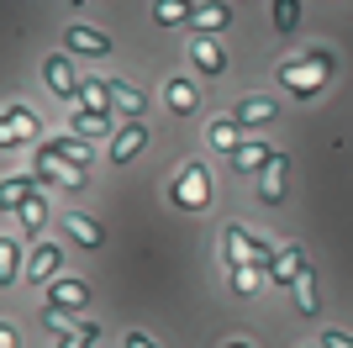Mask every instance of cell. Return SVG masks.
<instances>
[{
    "label": "cell",
    "instance_id": "obj_1",
    "mask_svg": "<svg viewBox=\"0 0 353 348\" xmlns=\"http://www.w3.org/2000/svg\"><path fill=\"white\" fill-rule=\"evenodd\" d=\"M37 180H48V185H69V190H79V185H85V169H79V164H69V159L59 153V143L48 137V143L37 148Z\"/></svg>",
    "mask_w": 353,
    "mask_h": 348
},
{
    "label": "cell",
    "instance_id": "obj_2",
    "mask_svg": "<svg viewBox=\"0 0 353 348\" xmlns=\"http://www.w3.org/2000/svg\"><path fill=\"white\" fill-rule=\"evenodd\" d=\"M327 64H332V58L311 48V58H301V64H285L280 74H285V85H290L295 95H311V90H322V85H327V74H332Z\"/></svg>",
    "mask_w": 353,
    "mask_h": 348
},
{
    "label": "cell",
    "instance_id": "obj_3",
    "mask_svg": "<svg viewBox=\"0 0 353 348\" xmlns=\"http://www.w3.org/2000/svg\"><path fill=\"white\" fill-rule=\"evenodd\" d=\"M206 201H211V174H206V164L179 169V180H174V206H185V211H201Z\"/></svg>",
    "mask_w": 353,
    "mask_h": 348
},
{
    "label": "cell",
    "instance_id": "obj_4",
    "mask_svg": "<svg viewBox=\"0 0 353 348\" xmlns=\"http://www.w3.org/2000/svg\"><path fill=\"white\" fill-rule=\"evenodd\" d=\"M48 306H59V311H85L90 306V285L85 280H69V275L48 280Z\"/></svg>",
    "mask_w": 353,
    "mask_h": 348
},
{
    "label": "cell",
    "instance_id": "obj_5",
    "mask_svg": "<svg viewBox=\"0 0 353 348\" xmlns=\"http://www.w3.org/2000/svg\"><path fill=\"white\" fill-rule=\"evenodd\" d=\"M27 137H37V116H32L27 106H6V111H0V148L27 143Z\"/></svg>",
    "mask_w": 353,
    "mask_h": 348
},
{
    "label": "cell",
    "instance_id": "obj_6",
    "mask_svg": "<svg viewBox=\"0 0 353 348\" xmlns=\"http://www.w3.org/2000/svg\"><path fill=\"white\" fill-rule=\"evenodd\" d=\"M221 27H232V6H227V0H206V6L190 11V32L195 37H216Z\"/></svg>",
    "mask_w": 353,
    "mask_h": 348
},
{
    "label": "cell",
    "instance_id": "obj_7",
    "mask_svg": "<svg viewBox=\"0 0 353 348\" xmlns=\"http://www.w3.org/2000/svg\"><path fill=\"white\" fill-rule=\"evenodd\" d=\"M59 264H63V253L53 243H37L32 248V259L21 264V280H32V285H48V280H59Z\"/></svg>",
    "mask_w": 353,
    "mask_h": 348
},
{
    "label": "cell",
    "instance_id": "obj_8",
    "mask_svg": "<svg viewBox=\"0 0 353 348\" xmlns=\"http://www.w3.org/2000/svg\"><path fill=\"white\" fill-rule=\"evenodd\" d=\"M301 275H306V253H301V248H274L264 280H274V285H295Z\"/></svg>",
    "mask_w": 353,
    "mask_h": 348
},
{
    "label": "cell",
    "instance_id": "obj_9",
    "mask_svg": "<svg viewBox=\"0 0 353 348\" xmlns=\"http://www.w3.org/2000/svg\"><path fill=\"white\" fill-rule=\"evenodd\" d=\"M148 148V127L143 122H127L121 132H111V164H132Z\"/></svg>",
    "mask_w": 353,
    "mask_h": 348
},
{
    "label": "cell",
    "instance_id": "obj_10",
    "mask_svg": "<svg viewBox=\"0 0 353 348\" xmlns=\"http://www.w3.org/2000/svg\"><path fill=\"white\" fill-rule=\"evenodd\" d=\"M105 101H111V111L127 116V122H143V111H148V101L127 85V79H105Z\"/></svg>",
    "mask_w": 353,
    "mask_h": 348
},
{
    "label": "cell",
    "instance_id": "obj_11",
    "mask_svg": "<svg viewBox=\"0 0 353 348\" xmlns=\"http://www.w3.org/2000/svg\"><path fill=\"white\" fill-rule=\"evenodd\" d=\"M43 79H48V90H53V95H63V101H74V95H79V79H74V64L63 53H53L43 64Z\"/></svg>",
    "mask_w": 353,
    "mask_h": 348
},
{
    "label": "cell",
    "instance_id": "obj_12",
    "mask_svg": "<svg viewBox=\"0 0 353 348\" xmlns=\"http://www.w3.org/2000/svg\"><path fill=\"white\" fill-rule=\"evenodd\" d=\"M63 43H69L74 53H90V58L111 53V37H105L101 27H63Z\"/></svg>",
    "mask_w": 353,
    "mask_h": 348
},
{
    "label": "cell",
    "instance_id": "obj_13",
    "mask_svg": "<svg viewBox=\"0 0 353 348\" xmlns=\"http://www.w3.org/2000/svg\"><path fill=\"white\" fill-rule=\"evenodd\" d=\"M259 201H264V206L285 201V153H274V159L259 169Z\"/></svg>",
    "mask_w": 353,
    "mask_h": 348
},
{
    "label": "cell",
    "instance_id": "obj_14",
    "mask_svg": "<svg viewBox=\"0 0 353 348\" xmlns=\"http://www.w3.org/2000/svg\"><path fill=\"white\" fill-rule=\"evenodd\" d=\"M190 64L201 74H221V69H227V53H221L216 37H195V32H190Z\"/></svg>",
    "mask_w": 353,
    "mask_h": 348
},
{
    "label": "cell",
    "instance_id": "obj_15",
    "mask_svg": "<svg viewBox=\"0 0 353 348\" xmlns=\"http://www.w3.org/2000/svg\"><path fill=\"white\" fill-rule=\"evenodd\" d=\"M163 106L174 116H195V106H201V90L190 85V79H169L163 85Z\"/></svg>",
    "mask_w": 353,
    "mask_h": 348
},
{
    "label": "cell",
    "instance_id": "obj_16",
    "mask_svg": "<svg viewBox=\"0 0 353 348\" xmlns=\"http://www.w3.org/2000/svg\"><path fill=\"white\" fill-rule=\"evenodd\" d=\"M248 238L253 232H243V227H221V259H227V269H248Z\"/></svg>",
    "mask_w": 353,
    "mask_h": 348
},
{
    "label": "cell",
    "instance_id": "obj_17",
    "mask_svg": "<svg viewBox=\"0 0 353 348\" xmlns=\"http://www.w3.org/2000/svg\"><path fill=\"white\" fill-rule=\"evenodd\" d=\"M63 232H69L79 248H101V238H105L101 222H90L85 211H63Z\"/></svg>",
    "mask_w": 353,
    "mask_h": 348
},
{
    "label": "cell",
    "instance_id": "obj_18",
    "mask_svg": "<svg viewBox=\"0 0 353 348\" xmlns=\"http://www.w3.org/2000/svg\"><path fill=\"white\" fill-rule=\"evenodd\" d=\"M27 195H37V180H27V174H21V180H0V211H21V201H27Z\"/></svg>",
    "mask_w": 353,
    "mask_h": 348
},
{
    "label": "cell",
    "instance_id": "obj_19",
    "mask_svg": "<svg viewBox=\"0 0 353 348\" xmlns=\"http://www.w3.org/2000/svg\"><path fill=\"white\" fill-rule=\"evenodd\" d=\"M190 0H153V21L159 27H190Z\"/></svg>",
    "mask_w": 353,
    "mask_h": 348
},
{
    "label": "cell",
    "instance_id": "obj_20",
    "mask_svg": "<svg viewBox=\"0 0 353 348\" xmlns=\"http://www.w3.org/2000/svg\"><path fill=\"white\" fill-rule=\"evenodd\" d=\"M21 280V238H0V285Z\"/></svg>",
    "mask_w": 353,
    "mask_h": 348
},
{
    "label": "cell",
    "instance_id": "obj_21",
    "mask_svg": "<svg viewBox=\"0 0 353 348\" xmlns=\"http://www.w3.org/2000/svg\"><path fill=\"white\" fill-rule=\"evenodd\" d=\"M74 137H111V111H74Z\"/></svg>",
    "mask_w": 353,
    "mask_h": 348
},
{
    "label": "cell",
    "instance_id": "obj_22",
    "mask_svg": "<svg viewBox=\"0 0 353 348\" xmlns=\"http://www.w3.org/2000/svg\"><path fill=\"white\" fill-rule=\"evenodd\" d=\"M269 159H274V148H269V143H237L232 148V169H264Z\"/></svg>",
    "mask_w": 353,
    "mask_h": 348
},
{
    "label": "cell",
    "instance_id": "obj_23",
    "mask_svg": "<svg viewBox=\"0 0 353 348\" xmlns=\"http://www.w3.org/2000/svg\"><path fill=\"white\" fill-rule=\"evenodd\" d=\"M16 217H21V238H37V232H43V222H48V201H43V195H27Z\"/></svg>",
    "mask_w": 353,
    "mask_h": 348
},
{
    "label": "cell",
    "instance_id": "obj_24",
    "mask_svg": "<svg viewBox=\"0 0 353 348\" xmlns=\"http://www.w3.org/2000/svg\"><path fill=\"white\" fill-rule=\"evenodd\" d=\"M237 127H264V122H274V101H243L232 111Z\"/></svg>",
    "mask_w": 353,
    "mask_h": 348
},
{
    "label": "cell",
    "instance_id": "obj_25",
    "mask_svg": "<svg viewBox=\"0 0 353 348\" xmlns=\"http://www.w3.org/2000/svg\"><path fill=\"white\" fill-rule=\"evenodd\" d=\"M79 111H111V101H105V85H101V79H85V85H79Z\"/></svg>",
    "mask_w": 353,
    "mask_h": 348
},
{
    "label": "cell",
    "instance_id": "obj_26",
    "mask_svg": "<svg viewBox=\"0 0 353 348\" xmlns=\"http://www.w3.org/2000/svg\"><path fill=\"white\" fill-rule=\"evenodd\" d=\"M237 143H243V127H237V122H211V148H227V153H232Z\"/></svg>",
    "mask_w": 353,
    "mask_h": 348
},
{
    "label": "cell",
    "instance_id": "obj_27",
    "mask_svg": "<svg viewBox=\"0 0 353 348\" xmlns=\"http://www.w3.org/2000/svg\"><path fill=\"white\" fill-rule=\"evenodd\" d=\"M95 338H101V327H95V322H79L74 333L59 338V348H95Z\"/></svg>",
    "mask_w": 353,
    "mask_h": 348
},
{
    "label": "cell",
    "instance_id": "obj_28",
    "mask_svg": "<svg viewBox=\"0 0 353 348\" xmlns=\"http://www.w3.org/2000/svg\"><path fill=\"white\" fill-rule=\"evenodd\" d=\"M295 306H301L306 317H311V311H316V275H311V269H306V275H301V280H295Z\"/></svg>",
    "mask_w": 353,
    "mask_h": 348
},
{
    "label": "cell",
    "instance_id": "obj_29",
    "mask_svg": "<svg viewBox=\"0 0 353 348\" xmlns=\"http://www.w3.org/2000/svg\"><path fill=\"white\" fill-rule=\"evenodd\" d=\"M301 21V0H274V32H295Z\"/></svg>",
    "mask_w": 353,
    "mask_h": 348
},
{
    "label": "cell",
    "instance_id": "obj_30",
    "mask_svg": "<svg viewBox=\"0 0 353 348\" xmlns=\"http://www.w3.org/2000/svg\"><path fill=\"white\" fill-rule=\"evenodd\" d=\"M53 143H59V153H63L69 164H79V169L90 164V148H85V137H53Z\"/></svg>",
    "mask_w": 353,
    "mask_h": 348
},
{
    "label": "cell",
    "instance_id": "obj_31",
    "mask_svg": "<svg viewBox=\"0 0 353 348\" xmlns=\"http://www.w3.org/2000/svg\"><path fill=\"white\" fill-rule=\"evenodd\" d=\"M43 327H48V333H59V338H63V333H74L79 322H74L69 311H59V306H48V311H43Z\"/></svg>",
    "mask_w": 353,
    "mask_h": 348
},
{
    "label": "cell",
    "instance_id": "obj_32",
    "mask_svg": "<svg viewBox=\"0 0 353 348\" xmlns=\"http://www.w3.org/2000/svg\"><path fill=\"white\" fill-rule=\"evenodd\" d=\"M232 280H237V290L248 296V290H259V285H264V269H253V264H248V269H232Z\"/></svg>",
    "mask_w": 353,
    "mask_h": 348
},
{
    "label": "cell",
    "instance_id": "obj_33",
    "mask_svg": "<svg viewBox=\"0 0 353 348\" xmlns=\"http://www.w3.org/2000/svg\"><path fill=\"white\" fill-rule=\"evenodd\" d=\"M322 348H353L348 333H322Z\"/></svg>",
    "mask_w": 353,
    "mask_h": 348
},
{
    "label": "cell",
    "instance_id": "obj_34",
    "mask_svg": "<svg viewBox=\"0 0 353 348\" xmlns=\"http://www.w3.org/2000/svg\"><path fill=\"white\" fill-rule=\"evenodd\" d=\"M0 348H21V338H16L11 322H0Z\"/></svg>",
    "mask_w": 353,
    "mask_h": 348
},
{
    "label": "cell",
    "instance_id": "obj_35",
    "mask_svg": "<svg viewBox=\"0 0 353 348\" xmlns=\"http://www.w3.org/2000/svg\"><path fill=\"white\" fill-rule=\"evenodd\" d=\"M127 348H159L153 338H143V333H127Z\"/></svg>",
    "mask_w": 353,
    "mask_h": 348
},
{
    "label": "cell",
    "instance_id": "obj_36",
    "mask_svg": "<svg viewBox=\"0 0 353 348\" xmlns=\"http://www.w3.org/2000/svg\"><path fill=\"white\" fill-rule=\"evenodd\" d=\"M227 348H248V343H227Z\"/></svg>",
    "mask_w": 353,
    "mask_h": 348
},
{
    "label": "cell",
    "instance_id": "obj_37",
    "mask_svg": "<svg viewBox=\"0 0 353 348\" xmlns=\"http://www.w3.org/2000/svg\"><path fill=\"white\" fill-rule=\"evenodd\" d=\"M316 348H322V343H316Z\"/></svg>",
    "mask_w": 353,
    "mask_h": 348
}]
</instances>
